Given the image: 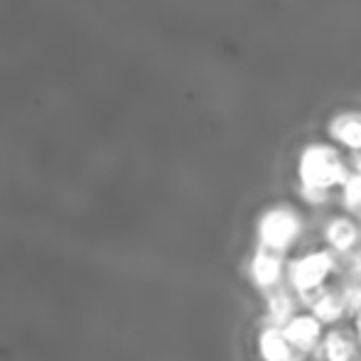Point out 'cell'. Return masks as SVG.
<instances>
[{"label": "cell", "instance_id": "obj_2", "mask_svg": "<svg viewBox=\"0 0 361 361\" xmlns=\"http://www.w3.org/2000/svg\"><path fill=\"white\" fill-rule=\"evenodd\" d=\"M349 175H352V165L344 160L342 152L334 145L312 143L300 152V160H298L300 190L332 195L334 190H342V185L347 182Z\"/></svg>", "mask_w": 361, "mask_h": 361}, {"label": "cell", "instance_id": "obj_7", "mask_svg": "<svg viewBox=\"0 0 361 361\" xmlns=\"http://www.w3.org/2000/svg\"><path fill=\"white\" fill-rule=\"evenodd\" d=\"M283 332H286L290 344H293L300 354H307V357L314 359L319 352V344H322V337H324V332H327V327H324L310 310H300L286 327H283Z\"/></svg>", "mask_w": 361, "mask_h": 361}, {"label": "cell", "instance_id": "obj_8", "mask_svg": "<svg viewBox=\"0 0 361 361\" xmlns=\"http://www.w3.org/2000/svg\"><path fill=\"white\" fill-rule=\"evenodd\" d=\"M256 349L263 361H314L307 354H300L278 324H261L256 334Z\"/></svg>", "mask_w": 361, "mask_h": 361}, {"label": "cell", "instance_id": "obj_3", "mask_svg": "<svg viewBox=\"0 0 361 361\" xmlns=\"http://www.w3.org/2000/svg\"><path fill=\"white\" fill-rule=\"evenodd\" d=\"M305 231V221L293 207L276 204L266 209L258 219V246L268 248V251L283 253V256H293L295 246L300 243Z\"/></svg>", "mask_w": 361, "mask_h": 361}, {"label": "cell", "instance_id": "obj_6", "mask_svg": "<svg viewBox=\"0 0 361 361\" xmlns=\"http://www.w3.org/2000/svg\"><path fill=\"white\" fill-rule=\"evenodd\" d=\"M314 361H361V342L352 322L327 327Z\"/></svg>", "mask_w": 361, "mask_h": 361}, {"label": "cell", "instance_id": "obj_9", "mask_svg": "<svg viewBox=\"0 0 361 361\" xmlns=\"http://www.w3.org/2000/svg\"><path fill=\"white\" fill-rule=\"evenodd\" d=\"M300 300L293 293V288L281 286L271 293L263 295V322L266 324H278V327H286L290 319L300 312Z\"/></svg>", "mask_w": 361, "mask_h": 361}, {"label": "cell", "instance_id": "obj_12", "mask_svg": "<svg viewBox=\"0 0 361 361\" xmlns=\"http://www.w3.org/2000/svg\"><path fill=\"white\" fill-rule=\"evenodd\" d=\"M352 172H359L361 175V152H354L352 155Z\"/></svg>", "mask_w": 361, "mask_h": 361}, {"label": "cell", "instance_id": "obj_13", "mask_svg": "<svg viewBox=\"0 0 361 361\" xmlns=\"http://www.w3.org/2000/svg\"><path fill=\"white\" fill-rule=\"evenodd\" d=\"M349 322L354 324V329H357V334H359V342H361V314H357V317H352Z\"/></svg>", "mask_w": 361, "mask_h": 361}, {"label": "cell", "instance_id": "obj_1", "mask_svg": "<svg viewBox=\"0 0 361 361\" xmlns=\"http://www.w3.org/2000/svg\"><path fill=\"white\" fill-rule=\"evenodd\" d=\"M339 273V258L329 248H305L300 253H293L288 258L286 283L298 295L300 307L310 310L312 302L324 293Z\"/></svg>", "mask_w": 361, "mask_h": 361}, {"label": "cell", "instance_id": "obj_11", "mask_svg": "<svg viewBox=\"0 0 361 361\" xmlns=\"http://www.w3.org/2000/svg\"><path fill=\"white\" fill-rule=\"evenodd\" d=\"M339 200H342V209L347 214H357L361 209V175L359 172H352L347 177V182L339 190Z\"/></svg>", "mask_w": 361, "mask_h": 361}, {"label": "cell", "instance_id": "obj_5", "mask_svg": "<svg viewBox=\"0 0 361 361\" xmlns=\"http://www.w3.org/2000/svg\"><path fill=\"white\" fill-rule=\"evenodd\" d=\"M319 238H322V246L329 248L334 256H347L361 243V224L347 212H339L324 219Z\"/></svg>", "mask_w": 361, "mask_h": 361}, {"label": "cell", "instance_id": "obj_4", "mask_svg": "<svg viewBox=\"0 0 361 361\" xmlns=\"http://www.w3.org/2000/svg\"><path fill=\"white\" fill-rule=\"evenodd\" d=\"M286 273H288V256L268 251V248L258 246L253 251L251 261H248V278H251L253 288L261 295L286 286Z\"/></svg>", "mask_w": 361, "mask_h": 361}, {"label": "cell", "instance_id": "obj_10", "mask_svg": "<svg viewBox=\"0 0 361 361\" xmlns=\"http://www.w3.org/2000/svg\"><path fill=\"white\" fill-rule=\"evenodd\" d=\"M329 135L334 143L354 152H361V114L354 111H344V114L334 116L329 123Z\"/></svg>", "mask_w": 361, "mask_h": 361}]
</instances>
